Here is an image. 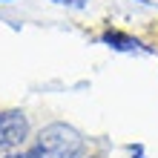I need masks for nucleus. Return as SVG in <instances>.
<instances>
[{"label":"nucleus","mask_w":158,"mask_h":158,"mask_svg":"<svg viewBox=\"0 0 158 158\" xmlns=\"http://www.w3.org/2000/svg\"><path fill=\"white\" fill-rule=\"evenodd\" d=\"M32 147L38 158H83V152H86L83 135L72 124H63V121L46 124Z\"/></svg>","instance_id":"f257e3e1"},{"label":"nucleus","mask_w":158,"mask_h":158,"mask_svg":"<svg viewBox=\"0 0 158 158\" xmlns=\"http://www.w3.org/2000/svg\"><path fill=\"white\" fill-rule=\"evenodd\" d=\"M29 132H32V124H29L26 112H20V109L0 112V152L20 150L23 141L29 138Z\"/></svg>","instance_id":"f03ea898"},{"label":"nucleus","mask_w":158,"mask_h":158,"mask_svg":"<svg viewBox=\"0 0 158 158\" xmlns=\"http://www.w3.org/2000/svg\"><path fill=\"white\" fill-rule=\"evenodd\" d=\"M98 43L112 52H121V55H155V49L147 46L141 38H135V35H129L124 29H115V26H106L98 35Z\"/></svg>","instance_id":"7ed1b4c3"},{"label":"nucleus","mask_w":158,"mask_h":158,"mask_svg":"<svg viewBox=\"0 0 158 158\" xmlns=\"http://www.w3.org/2000/svg\"><path fill=\"white\" fill-rule=\"evenodd\" d=\"M3 158H38V152H35V147H29V150H12Z\"/></svg>","instance_id":"20e7f679"},{"label":"nucleus","mask_w":158,"mask_h":158,"mask_svg":"<svg viewBox=\"0 0 158 158\" xmlns=\"http://www.w3.org/2000/svg\"><path fill=\"white\" fill-rule=\"evenodd\" d=\"M52 3H58V6H66V9H86V0H52Z\"/></svg>","instance_id":"39448f33"},{"label":"nucleus","mask_w":158,"mask_h":158,"mask_svg":"<svg viewBox=\"0 0 158 158\" xmlns=\"http://www.w3.org/2000/svg\"><path fill=\"white\" fill-rule=\"evenodd\" d=\"M138 3H144V6H152V9H158V0H138Z\"/></svg>","instance_id":"423d86ee"},{"label":"nucleus","mask_w":158,"mask_h":158,"mask_svg":"<svg viewBox=\"0 0 158 158\" xmlns=\"http://www.w3.org/2000/svg\"><path fill=\"white\" fill-rule=\"evenodd\" d=\"M0 3H12V0H0Z\"/></svg>","instance_id":"0eeeda50"}]
</instances>
